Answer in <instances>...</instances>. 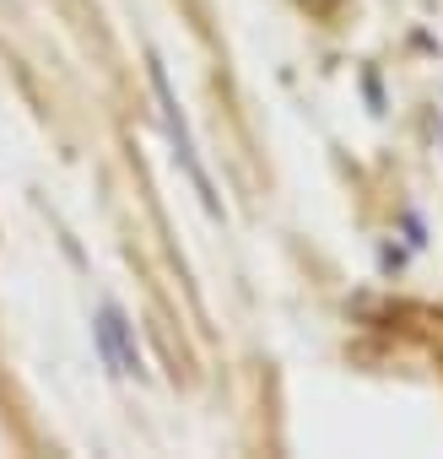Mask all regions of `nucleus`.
Listing matches in <instances>:
<instances>
[{"instance_id": "1", "label": "nucleus", "mask_w": 443, "mask_h": 459, "mask_svg": "<svg viewBox=\"0 0 443 459\" xmlns=\"http://www.w3.org/2000/svg\"><path fill=\"white\" fill-rule=\"evenodd\" d=\"M146 65H152V92H157V103H162V119H168V141H173V157H178V168H184V178L195 184V195H200V205H205L211 216H228V205H222V195H216V184H211V173H205V162H200V152H195V135H189V119H184V103H178V92H173V82H168V71H162V60L152 55Z\"/></svg>"}, {"instance_id": "2", "label": "nucleus", "mask_w": 443, "mask_h": 459, "mask_svg": "<svg viewBox=\"0 0 443 459\" xmlns=\"http://www.w3.org/2000/svg\"><path fill=\"white\" fill-rule=\"evenodd\" d=\"M92 346L103 357V368L114 378H141L146 373V357H141V341H135V325L119 303H103L92 314Z\"/></svg>"}]
</instances>
